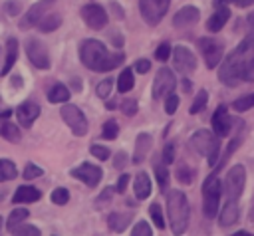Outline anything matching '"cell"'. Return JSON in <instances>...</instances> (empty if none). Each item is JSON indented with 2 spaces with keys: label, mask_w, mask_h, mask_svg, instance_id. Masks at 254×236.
I'll list each match as a JSON object with an SVG mask.
<instances>
[{
  "label": "cell",
  "mask_w": 254,
  "mask_h": 236,
  "mask_svg": "<svg viewBox=\"0 0 254 236\" xmlns=\"http://www.w3.org/2000/svg\"><path fill=\"white\" fill-rule=\"evenodd\" d=\"M218 79L228 87L254 79V34H248L224 58L222 65L218 67Z\"/></svg>",
  "instance_id": "1"
},
{
  "label": "cell",
  "mask_w": 254,
  "mask_h": 236,
  "mask_svg": "<svg viewBox=\"0 0 254 236\" xmlns=\"http://www.w3.org/2000/svg\"><path fill=\"white\" fill-rule=\"evenodd\" d=\"M123 52L107 50L99 40H83L79 44V59L91 71H111L123 63Z\"/></svg>",
  "instance_id": "2"
},
{
  "label": "cell",
  "mask_w": 254,
  "mask_h": 236,
  "mask_svg": "<svg viewBox=\"0 0 254 236\" xmlns=\"http://www.w3.org/2000/svg\"><path fill=\"white\" fill-rule=\"evenodd\" d=\"M167 216L173 236H183L189 228V218H190V206L183 190L167 192Z\"/></svg>",
  "instance_id": "3"
},
{
  "label": "cell",
  "mask_w": 254,
  "mask_h": 236,
  "mask_svg": "<svg viewBox=\"0 0 254 236\" xmlns=\"http://www.w3.org/2000/svg\"><path fill=\"white\" fill-rule=\"evenodd\" d=\"M190 149L198 153L200 157H206L208 165L214 167L218 163V153H220V143L218 135L208 129H198L190 135Z\"/></svg>",
  "instance_id": "4"
},
{
  "label": "cell",
  "mask_w": 254,
  "mask_h": 236,
  "mask_svg": "<svg viewBox=\"0 0 254 236\" xmlns=\"http://www.w3.org/2000/svg\"><path fill=\"white\" fill-rule=\"evenodd\" d=\"M220 194H222V184L214 175H210L202 182V212L206 218H214L218 214Z\"/></svg>",
  "instance_id": "5"
},
{
  "label": "cell",
  "mask_w": 254,
  "mask_h": 236,
  "mask_svg": "<svg viewBox=\"0 0 254 236\" xmlns=\"http://www.w3.org/2000/svg\"><path fill=\"white\" fill-rule=\"evenodd\" d=\"M60 115H62L64 123L71 129V133H73L75 137H83V135L87 133V129H89L87 119H85L83 111H81L77 105H73V103H64L62 109H60Z\"/></svg>",
  "instance_id": "6"
},
{
  "label": "cell",
  "mask_w": 254,
  "mask_h": 236,
  "mask_svg": "<svg viewBox=\"0 0 254 236\" xmlns=\"http://www.w3.org/2000/svg\"><path fill=\"white\" fill-rule=\"evenodd\" d=\"M244 184H246V169L242 165H234L226 173V178L222 182V192L226 194V198L238 200L244 190Z\"/></svg>",
  "instance_id": "7"
},
{
  "label": "cell",
  "mask_w": 254,
  "mask_h": 236,
  "mask_svg": "<svg viewBox=\"0 0 254 236\" xmlns=\"http://www.w3.org/2000/svg\"><path fill=\"white\" fill-rule=\"evenodd\" d=\"M171 0H139V12L149 26H157L169 10Z\"/></svg>",
  "instance_id": "8"
},
{
  "label": "cell",
  "mask_w": 254,
  "mask_h": 236,
  "mask_svg": "<svg viewBox=\"0 0 254 236\" xmlns=\"http://www.w3.org/2000/svg\"><path fill=\"white\" fill-rule=\"evenodd\" d=\"M198 50H200L202 59H204L208 69H214L220 63L222 54H224V46L216 38H200L198 40Z\"/></svg>",
  "instance_id": "9"
},
{
  "label": "cell",
  "mask_w": 254,
  "mask_h": 236,
  "mask_svg": "<svg viewBox=\"0 0 254 236\" xmlns=\"http://www.w3.org/2000/svg\"><path fill=\"white\" fill-rule=\"evenodd\" d=\"M26 54H28V59L32 61L34 67L50 69L52 59H50V54H48V48L44 46V42H40L38 38H28L26 40Z\"/></svg>",
  "instance_id": "10"
},
{
  "label": "cell",
  "mask_w": 254,
  "mask_h": 236,
  "mask_svg": "<svg viewBox=\"0 0 254 236\" xmlns=\"http://www.w3.org/2000/svg\"><path fill=\"white\" fill-rule=\"evenodd\" d=\"M69 175H71L73 178L81 180L85 186L95 188V186L99 184L101 177H103V171H101V167H97V165H91V163H81L79 167H73V169L69 171Z\"/></svg>",
  "instance_id": "11"
},
{
  "label": "cell",
  "mask_w": 254,
  "mask_h": 236,
  "mask_svg": "<svg viewBox=\"0 0 254 236\" xmlns=\"http://www.w3.org/2000/svg\"><path fill=\"white\" fill-rule=\"evenodd\" d=\"M175 85H177L175 73H173L169 67H161V69L157 71V75H155V81H153V89H151V93H153V97H155V99H159V97H167L169 93H173Z\"/></svg>",
  "instance_id": "12"
},
{
  "label": "cell",
  "mask_w": 254,
  "mask_h": 236,
  "mask_svg": "<svg viewBox=\"0 0 254 236\" xmlns=\"http://www.w3.org/2000/svg\"><path fill=\"white\" fill-rule=\"evenodd\" d=\"M173 63L175 69L181 73H192L196 69V58L187 46H175L173 48Z\"/></svg>",
  "instance_id": "13"
},
{
  "label": "cell",
  "mask_w": 254,
  "mask_h": 236,
  "mask_svg": "<svg viewBox=\"0 0 254 236\" xmlns=\"http://www.w3.org/2000/svg\"><path fill=\"white\" fill-rule=\"evenodd\" d=\"M81 18L91 30H101L107 26V12L99 4H85L81 8Z\"/></svg>",
  "instance_id": "14"
},
{
  "label": "cell",
  "mask_w": 254,
  "mask_h": 236,
  "mask_svg": "<svg viewBox=\"0 0 254 236\" xmlns=\"http://www.w3.org/2000/svg\"><path fill=\"white\" fill-rule=\"evenodd\" d=\"M210 125H212V131L218 135V137H228L230 131H232V119L228 115V109L224 105H218L216 111L212 113V119H210Z\"/></svg>",
  "instance_id": "15"
},
{
  "label": "cell",
  "mask_w": 254,
  "mask_h": 236,
  "mask_svg": "<svg viewBox=\"0 0 254 236\" xmlns=\"http://www.w3.org/2000/svg\"><path fill=\"white\" fill-rule=\"evenodd\" d=\"M38 115H40V105L34 101H24L16 107V119H18L20 127H24V129L32 127V123L38 119Z\"/></svg>",
  "instance_id": "16"
},
{
  "label": "cell",
  "mask_w": 254,
  "mask_h": 236,
  "mask_svg": "<svg viewBox=\"0 0 254 236\" xmlns=\"http://www.w3.org/2000/svg\"><path fill=\"white\" fill-rule=\"evenodd\" d=\"M52 2L54 0H40L38 4H34L28 12H26V16L22 18V22H20V26L22 28H30V26H38V22L46 16V10L52 6Z\"/></svg>",
  "instance_id": "17"
},
{
  "label": "cell",
  "mask_w": 254,
  "mask_h": 236,
  "mask_svg": "<svg viewBox=\"0 0 254 236\" xmlns=\"http://www.w3.org/2000/svg\"><path fill=\"white\" fill-rule=\"evenodd\" d=\"M198 8H194V6H183L177 14H175V18H173V26L175 28H190V26H194L196 22H198Z\"/></svg>",
  "instance_id": "18"
},
{
  "label": "cell",
  "mask_w": 254,
  "mask_h": 236,
  "mask_svg": "<svg viewBox=\"0 0 254 236\" xmlns=\"http://www.w3.org/2000/svg\"><path fill=\"white\" fill-rule=\"evenodd\" d=\"M151 147H153V137H151L149 133H139L137 139H135V151H133V159H131V163H133V165L143 163V161L147 159Z\"/></svg>",
  "instance_id": "19"
},
{
  "label": "cell",
  "mask_w": 254,
  "mask_h": 236,
  "mask_svg": "<svg viewBox=\"0 0 254 236\" xmlns=\"http://www.w3.org/2000/svg\"><path fill=\"white\" fill-rule=\"evenodd\" d=\"M42 198L40 188L32 186V184H20L16 188V192L12 194V202L14 204H26V202H38Z\"/></svg>",
  "instance_id": "20"
},
{
  "label": "cell",
  "mask_w": 254,
  "mask_h": 236,
  "mask_svg": "<svg viewBox=\"0 0 254 236\" xmlns=\"http://www.w3.org/2000/svg\"><path fill=\"white\" fill-rule=\"evenodd\" d=\"M228 18H230V10H228V6H216V10H214V14L206 20V30L208 32H220L222 28H224V24L228 22Z\"/></svg>",
  "instance_id": "21"
},
{
  "label": "cell",
  "mask_w": 254,
  "mask_h": 236,
  "mask_svg": "<svg viewBox=\"0 0 254 236\" xmlns=\"http://www.w3.org/2000/svg\"><path fill=\"white\" fill-rule=\"evenodd\" d=\"M133 192H135V198H139V200H145V198L151 196V178H149L147 173H137L135 175Z\"/></svg>",
  "instance_id": "22"
},
{
  "label": "cell",
  "mask_w": 254,
  "mask_h": 236,
  "mask_svg": "<svg viewBox=\"0 0 254 236\" xmlns=\"http://www.w3.org/2000/svg\"><path fill=\"white\" fill-rule=\"evenodd\" d=\"M238 214H240V210H238V200H226V204L222 206V210H220V214H218V220H220V226H230V224H234L236 220H238Z\"/></svg>",
  "instance_id": "23"
},
{
  "label": "cell",
  "mask_w": 254,
  "mask_h": 236,
  "mask_svg": "<svg viewBox=\"0 0 254 236\" xmlns=\"http://www.w3.org/2000/svg\"><path fill=\"white\" fill-rule=\"evenodd\" d=\"M16 59H18V42H16V38H10L6 42V59H4V65L0 69V75H6L14 67Z\"/></svg>",
  "instance_id": "24"
},
{
  "label": "cell",
  "mask_w": 254,
  "mask_h": 236,
  "mask_svg": "<svg viewBox=\"0 0 254 236\" xmlns=\"http://www.w3.org/2000/svg\"><path fill=\"white\" fill-rule=\"evenodd\" d=\"M131 218H133L131 212H111L107 222H109V228L113 232H125L129 222H131Z\"/></svg>",
  "instance_id": "25"
},
{
  "label": "cell",
  "mask_w": 254,
  "mask_h": 236,
  "mask_svg": "<svg viewBox=\"0 0 254 236\" xmlns=\"http://www.w3.org/2000/svg\"><path fill=\"white\" fill-rule=\"evenodd\" d=\"M30 216V210L28 208H22V206H16L12 212H10V216H8V220H6V230L8 232H14L26 218Z\"/></svg>",
  "instance_id": "26"
},
{
  "label": "cell",
  "mask_w": 254,
  "mask_h": 236,
  "mask_svg": "<svg viewBox=\"0 0 254 236\" xmlns=\"http://www.w3.org/2000/svg\"><path fill=\"white\" fill-rule=\"evenodd\" d=\"M0 137H4L10 143H18L22 139V133H20V127H16L12 121L2 119L0 121Z\"/></svg>",
  "instance_id": "27"
},
{
  "label": "cell",
  "mask_w": 254,
  "mask_h": 236,
  "mask_svg": "<svg viewBox=\"0 0 254 236\" xmlns=\"http://www.w3.org/2000/svg\"><path fill=\"white\" fill-rule=\"evenodd\" d=\"M69 99V89L64 83H54L48 91V101L50 103H65Z\"/></svg>",
  "instance_id": "28"
},
{
  "label": "cell",
  "mask_w": 254,
  "mask_h": 236,
  "mask_svg": "<svg viewBox=\"0 0 254 236\" xmlns=\"http://www.w3.org/2000/svg\"><path fill=\"white\" fill-rule=\"evenodd\" d=\"M133 85H135L133 69H131V67H125V69L119 73V77H117V91H119V93H127V91L133 89Z\"/></svg>",
  "instance_id": "29"
},
{
  "label": "cell",
  "mask_w": 254,
  "mask_h": 236,
  "mask_svg": "<svg viewBox=\"0 0 254 236\" xmlns=\"http://www.w3.org/2000/svg\"><path fill=\"white\" fill-rule=\"evenodd\" d=\"M16 177H18L16 163H14V161H10V159H0V182L14 180Z\"/></svg>",
  "instance_id": "30"
},
{
  "label": "cell",
  "mask_w": 254,
  "mask_h": 236,
  "mask_svg": "<svg viewBox=\"0 0 254 236\" xmlns=\"http://www.w3.org/2000/svg\"><path fill=\"white\" fill-rule=\"evenodd\" d=\"M60 24H62V16L60 14H48L38 22V28L42 32H54V30L60 28Z\"/></svg>",
  "instance_id": "31"
},
{
  "label": "cell",
  "mask_w": 254,
  "mask_h": 236,
  "mask_svg": "<svg viewBox=\"0 0 254 236\" xmlns=\"http://www.w3.org/2000/svg\"><path fill=\"white\" fill-rule=\"evenodd\" d=\"M194 169L190 167V165H187V163H181L179 167H177V178H179V182H183V184H192V180H194Z\"/></svg>",
  "instance_id": "32"
},
{
  "label": "cell",
  "mask_w": 254,
  "mask_h": 236,
  "mask_svg": "<svg viewBox=\"0 0 254 236\" xmlns=\"http://www.w3.org/2000/svg\"><path fill=\"white\" fill-rule=\"evenodd\" d=\"M153 171H155L159 188H161V190H167V186H169V171H167V163H155V165H153Z\"/></svg>",
  "instance_id": "33"
},
{
  "label": "cell",
  "mask_w": 254,
  "mask_h": 236,
  "mask_svg": "<svg viewBox=\"0 0 254 236\" xmlns=\"http://www.w3.org/2000/svg\"><path fill=\"white\" fill-rule=\"evenodd\" d=\"M230 107H232L236 113H244V111L252 109V107H254V93H248V95H242V97L234 99Z\"/></svg>",
  "instance_id": "34"
},
{
  "label": "cell",
  "mask_w": 254,
  "mask_h": 236,
  "mask_svg": "<svg viewBox=\"0 0 254 236\" xmlns=\"http://www.w3.org/2000/svg\"><path fill=\"white\" fill-rule=\"evenodd\" d=\"M117 135H119V123L115 119H107L101 127V137L105 141H113V139H117Z\"/></svg>",
  "instance_id": "35"
},
{
  "label": "cell",
  "mask_w": 254,
  "mask_h": 236,
  "mask_svg": "<svg viewBox=\"0 0 254 236\" xmlns=\"http://www.w3.org/2000/svg\"><path fill=\"white\" fill-rule=\"evenodd\" d=\"M50 200H52L54 204H58V206H64V204H67V202H69V190H67V188H64V186H58V188H54V190H52Z\"/></svg>",
  "instance_id": "36"
},
{
  "label": "cell",
  "mask_w": 254,
  "mask_h": 236,
  "mask_svg": "<svg viewBox=\"0 0 254 236\" xmlns=\"http://www.w3.org/2000/svg\"><path fill=\"white\" fill-rule=\"evenodd\" d=\"M206 101H208V93H206V89H200V91L196 93V97H194V101H192V105H190L189 113H190V115H196L198 111H202V109H204Z\"/></svg>",
  "instance_id": "37"
},
{
  "label": "cell",
  "mask_w": 254,
  "mask_h": 236,
  "mask_svg": "<svg viewBox=\"0 0 254 236\" xmlns=\"http://www.w3.org/2000/svg\"><path fill=\"white\" fill-rule=\"evenodd\" d=\"M149 214H151L153 224H155L159 230H163V228H165V218H163V210H161V204H159V202H153V204L149 206Z\"/></svg>",
  "instance_id": "38"
},
{
  "label": "cell",
  "mask_w": 254,
  "mask_h": 236,
  "mask_svg": "<svg viewBox=\"0 0 254 236\" xmlns=\"http://www.w3.org/2000/svg\"><path fill=\"white\" fill-rule=\"evenodd\" d=\"M12 236H42V232H40V228L34 226V224H20V226L12 232Z\"/></svg>",
  "instance_id": "39"
},
{
  "label": "cell",
  "mask_w": 254,
  "mask_h": 236,
  "mask_svg": "<svg viewBox=\"0 0 254 236\" xmlns=\"http://www.w3.org/2000/svg\"><path fill=\"white\" fill-rule=\"evenodd\" d=\"M111 87H113V79H111V77H105V79H101V81L97 83L95 93H97L101 99H107V97L111 95Z\"/></svg>",
  "instance_id": "40"
},
{
  "label": "cell",
  "mask_w": 254,
  "mask_h": 236,
  "mask_svg": "<svg viewBox=\"0 0 254 236\" xmlns=\"http://www.w3.org/2000/svg\"><path fill=\"white\" fill-rule=\"evenodd\" d=\"M42 175H44V171H42L38 165H34V163H28V165L24 167L22 178H26V180H34V178H38V177H42Z\"/></svg>",
  "instance_id": "41"
},
{
  "label": "cell",
  "mask_w": 254,
  "mask_h": 236,
  "mask_svg": "<svg viewBox=\"0 0 254 236\" xmlns=\"http://www.w3.org/2000/svg\"><path fill=\"white\" fill-rule=\"evenodd\" d=\"M89 153H91L97 161H107V159H109V155H111L107 147H103V145H95V143L89 147Z\"/></svg>",
  "instance_id": "42"
},
{
  "label": "cell",
  "mask_w": 254,
  "mask_h": 236,
  "mask_svg": "<svg viewBox=\"0 0 254 236\" xmlns=\"http://www.w3.org/2000/svg\"><path fill=\"white\" fill-rule=\"evenodd\" d=\"M131 236H153V230H151V226H149L145 220H139V222L133 226Z\"/></svg>",
  "instance_id": "43"
},
{
  "label": "cell",
  "mask_w": 254,
  "mask_h": 236,
  "mask_svg": "<svg viewBox=\"0 0 254 236\" xmlns=\"http://www.w3.org/2000/svg\"><path fill=\"white\" fill-rule=\"evenodd\" d=\"M171 54H173V48H171L167 42H163V44H161V46L155 50V58H157L159 61H167Z\"/></svg>",
  "instance_id": "44"
},
{
  "label": "cell",
  "mask_w": 254,
  "mask_h": 236,
  "mask_svg": "<svg viewBox=\"0 0 254 236\" xmlns=\"http://www.w3.org/2000/svg\"><path fill=\"white\" fill-rule=\"evenodd\" d=\"M121 111H123L127 117H133V115L137 113V101L131 99V97L123 99V101H121Z\"/></svg>",
  "instance_id": "45"
},
{
  "label": "cell",
  "mask_w": 254,
  "mask_h": 236,
  "mask_svg": "<svg viewBox=\"0 0 254 236\" xmlns=\"http://www.w3.org/2000/svg\"><path fill=\"white\" fill-rule=\"evenodd\" d=\"M113 192H115V188H113V186H105V188L101 190V194L95 198V204H97V206H105L107 202H111Z\"/></svg>",
  "instance_id": "46"
},
{
  "label": "cell",
  "mask_w": 254,
  "mask_h": 236,
  "mask_svg": "<svg viewBox=\"0 0 254 236\" xmlns=\"http://www.w3.org/2000/svg\"><path fill=\"white\" fill-rule=\"evenodd\" d=\"M177 107H179V97H177L175 93H169L167 99H165V111H167L169 115H173V113L177 111Z\"/></svg>",
  "instance_id": "47"
},
{
  "label": "cell",
  "mask_w": 254,
  "mask_h": 236,
  "mask_svg": "<svg viewBox=\"0 0 254 236\" xmlns=\"http://www.w3.org/2000/svg\"><path fill=\"white\" fill-rule=\"evenodd\" d=\"M163 163H167V165H171L173 161H175V143H167L165 145V149H163V159H161Z\"/></svg>",
  "instance_id": "48"
},
{
  "label": "cell",
  "mask_w": 254,
  "mask_h": 236,
  "mask_svg": "<svg viewBox=\"0 0 254 236\" xmlns=\"http://www.w3.org/2000/svg\"><path fill=\"white\" fill-rule=\"evenodd\" d=\"M113 167L119 169V171L127 167V153L125 151H119V153L113 155Z\"/></svg>",
  "instance_id": "49"
},
{
  "label": "cell",
  "mask_w": 254,
  "mask_h": 236,
  "mask_svg": "<svg viewBox=\"0 0 254 236\" xmlns=\"http://www.w3.org/2000/svg\"><path fill=\"white\" fill-rule=\"evenodd\" d=\"M129 180H131V175H127V173L119 175V178H117V184H115V190H117V192H125V190H127V184H129Z\"/></svg>",
  "instance_id": "50"
},
{
  "label": "cell",
  "mask_w": 254,
  "mask_h": 236,
  "mask_svg": "<svg viewBox=\"0 0 254 236\" xmlns=\"http://www.w3.org/2000/svg\"><path fill=\"white\" fill-rule=\"evenodd\" d=\"M151 69V61L149 59H137L135 61V71L137 73H147Z\"/></svg>",
  "instance_id": "51"
},
{
  "label": "cell",
  "mask_w": 254,
  "mask_h": 236,
  "mask_svg": "<svg viewBox=\"0 0 254 236\" xmlns=\"http://www.w3.org/2000/svg\"><path fill=\"white\" fill-rule=\"evenodd\" d=\"M232 4H236L238 8H246V6H252L254 4V0H230Z\"/></svg>",
  "instance_id": "52"
},
{
  "label": "cell",
  "mask_w": 254,
  "mask_h": 236,
  "mask_svg": "<svg viewBox=\"0 0 254 236\" xmlns=\"http://www.w3.org/2000/svg\"><path fill=\"white\" fill-rule=\"evenodd\" d=\"M8 12H10V14H18V12H20V4H16L14 0H10V2H8Z\"/></svg>",
  "instance_id": "53"
},
{
  "label": "cell",
  "mask_w": 254,
  "mask_h": 236,
  "mask_svg": "<svg viewBox=\"0 0 254 236\" xmlns=\"http://www.w3.org/2000/svg\"><path fill=\"white\" fill-rule=\"evenodd\" d=\"M12 85H14V87H20V85H22V77H16V75H14V77H12Z\"/></svg>",
  "instance_id": "54"
},
{
  "label": "cell",
  "mask_w": 254,
  "mask_h": 236,
  "mask_svg": "<svg viewBox=\"0 0 254 236\" xmlns=\"http://www.w3.org/2000/svg\"><path fill=\"white\" fill-rule=\"evenodd\" d=\"M230 236H254V234H250V232H246V230H238V232H234V234H230Z\"/></svg>",
  "instance_id": "55"
},
{
  "label": "cell",
  "mask_w": 254,
  "mask_h": 236,
  "mask_svg": "<svg viewBox=\"0 0 254 236\" xmlns=\"http://www.w3.org/2000/svg\"><path fill=\"white\" fill-rule=\"evenodd\" d=\"M73 89L75 91H81V81L79 79H73Z\"/></svg>",
  "instance_id": "56"
},
{
  "label": "cell",
  "mask_w": 254,
  "mask_h": 236,
  "mask_svg": "<svg viewBox=\"0 0 254 236\" xmlns=\"http://www.w3.org/2000/svg\"><path fill=\"white\" fill-rule=\"evenodd\" d=\"M183 89L185 91H190V81L189 79H183Z\"/></svg>",
  "instance_id": "57"
},
{
  "label": "cell",
  "mask_w": 254,
  "mask_h": 236,
  "mask_svg": "<svg viewBox=\"0 0 254 236\" xmlns=\"http://www.w3.org/2000/svg\"><path fill=\"white\" fill-rule=\"evenodd\" d=\"M248 24H250V26H252V30H254V12H250V14H248Z\"/></svg>",
  "instance_id": "58"
},
{
  "label": "cell",
  "mask_w": 254,
  "mask_h": 236,
  "mask_svg": "<svg viewBox=\"0 0 254 236\" xmlns=\"http://www.w3.org/2000/svg\"><path fill=\"white\" fill-rule=\"evenodd\" d=\"M105 107H107V109H113V107H115V101H107Z\"/></svg>",
  "instance_id": "59"
},
{
  "label": "cell",
  "mask_w": 254,
  "mask_h": 236,
  "mask_svg": "<svg viewBox=\"0 0 254 236\" xmlns=\"http://www.w3.org/2000/svg\"><path fill=\"white\" fill-rule=\"evenodd\" d=\"M226 2H230V0H214L216 6H222V4H226Z\"/></svg>",
  "instance_id": "60"
}]
</instances>
